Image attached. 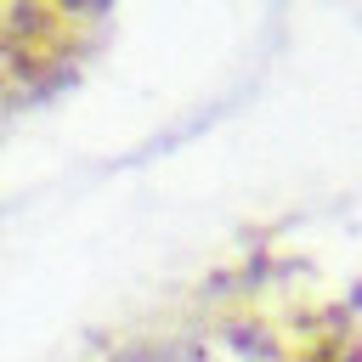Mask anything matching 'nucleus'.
<instances>
[{"instance_id":"f257e3e1","label":"nucleus","mask_w":362,"mask_h":362,"mask_svg":"<svg viewBox=\"0 0 362 362\" xmlns=\"http://www.w3.org/2000/svg\"><path fill=\"white\" fill-rule=\"evenodd\" d=\"M96 362H283V356L243 317L215 311V317H175V322L141 328Z\"/></svg>"}]
</instances>
